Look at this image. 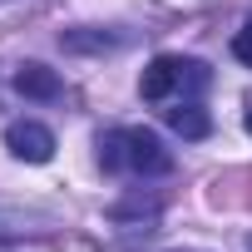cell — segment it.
<instances>
[{"instance_id": "3", "label": "cell", "mask_w": 252, "mask_h": 252, "mask_svg": "<svg viewBox=\"0 0 252 252\" xmlns=\"http://www.w3.org/2000/svg\"><path fill=\"white\" fill-rule=\"evenodd\" d=\"M183 74H188V60H154L149 69H144V79H139V94L144 99H168L178 84H183Z\"/></svg>"}, {"instance_id": "2", "label": "cell", "mask_w": 252, "mask_h": 252, "mask_svg": "<svg viewBox=\"0 0 252 252\" xmlns=\"http://www.w3.org/2000/svg\"><path fill=\"white\" fill-rule=\"evenodd\" d=\"M5 149L20 163H50L55 158V134L45 129V124H35V119H20V124L5 129Z\"/></svg>"}, {"instance_id": "1", "label": "cell", "mask_w": 252, "mask_h": 252, "mask_svg": "<svg viewBox=\"0 0 252 252\" xmlns=\"http://www.w3.org/2000/svg\"><path fill=\"white\" fill-rule=\"evenodd\" d=\"M124 139V168H134V173H168L173 168V154L163 149V139L154 129H119Z\"/></svg>"}, {"instance_id": "6", "label": "cell", "mask_w": 252, "mask_h": 252, "mask_svg": "<svg viewBox=\"0 0 252 252\" xmlns=\"http://www.w3.org/2000/svg\"><path fill=\"white\" fill-rule=\"evenodd\" d=\"M60 45L64 50H79V55H99V50H114L119 35H104V30H64Z\"/></svg>"}, {"instance_id": "9", "label": "cell", "mask_w": 252, "mask_h": 252, "mask_svg": "<svg viewBox=\"0 0 252 252\" xmlns=\"http://www.w3.org/2000/svg\"><path fill=\"white\" fill-rule=\"evenodd\" d=\"M247 252H252V237H247Z\"/></svg>"}, {"instance_id": "4", "label": "cell", "mask_w": 252, "mask_h": 252, "mask_svg": "<svg viewBox=\"0 0 252 252\" xmlns=\"http://www.w3.org/2000/svg\"><path fill=\"white\" fill-rule=\"evenodd\" d=\"M15 94L25 99H60V74L45 64H20L15 69Z\"/></svg>"}, {"instance_id": "8", "label": "cell", "mask_w": 252, "mask_h": 252, "mask_svg": "<svg viewBox=\"0 0 252 252\" xmlns=\"http://www.w3.org/2000/svg\"><path fill=\"white\" fill-rule=\"evenodd\" d=\"M247 134H252V109H247Z\"/></svg>"}, {"instance_id": "5", "label": "cell", "mask_w": 252, "mask_h": 252, "mask_svg": "<svg viewBox=\"0 0 252 252\" xmlns=\"http://www.w3.org/2000/svg\"><path fill=\"white\" fill-rule=\"evenodd\" d=\"M168 129L183 134V139H208L213 134V119H208L203 104H178V109H168Z\"/></svg>"}, {"instance_id": "7", "label": "cell", "mask_w": 252, "mask_h": 252, "mask_svg": "<svg viewBox=\"0 0 252 252\" xmlns=\"http://www.w3.org/2000/svg\"><path fill=\"white\" fill-rule=\"evenodd\" d=\"M232 55H237L242 64H252V15H247V25L232 35Z\"/></svg>"}]
</instances>
